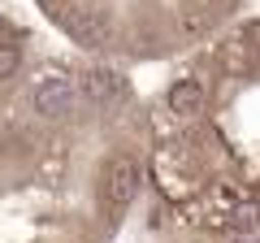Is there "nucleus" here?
Segmentation results:
<instances>
[{"label": "nucleus", "instance_id": "f257e3e1", "mask_svg": "<svg viewBox=\"0 0 260 243\" xmlns=\"http://www.w3.org/2000/svg\"><path fill=\"white\" fill-rule=\"evenodd\" d=\"M143 200L130 70L39 61L0 117V243H117Z\"/></svg>", "mask_w": 260, "mask_h": 243}, {"label": "nucleus", "instance_id": "f03ea898", "mask_svg": "<svg viewBox=\"0 0 260 243\" xmlns=\"http://www.w3.org/2000/svg\"><path fill=\"white\" fill-rule=\"evenodd\" d=\"M143 200L156 230L260 239V13L143 96Z\"/></svg>", "mask_w": 260, "mask_h": 243}, {"label": "nucleus", "instance_id": "20e7f679", "mask_svg": "<svg viewBox=\"0 0 260 243\" xmlns=\"http://www.w3.org/2000/svg\"><path fill=\"white\" fill-rule=\"evenodd\" d=\"M39 56V39L18 13L0 9V117L9 113V104L18 100V92L26 87V78L35 74Z\"/></svg>", "mask_w": 260, "mask_h": 243}, {"label": "nucleus", "instance_id": "39448f33", "mask_svg": "<svg viewBox=\"0 0 260 243\" xmlns=\"http://www.w3.org/2000/svg\"><path fill=\"white\" fill-rule=\"evenodd\" d=\"M152 243H217V239H200V234H182V230H156Z\"/></svg>", "mask_w": 260, "mask_h": 243}, {"label": "nucleus", "instance_id": "7ed1b4c3", "mask_svg": "<svg viewBox=\"0 0 260 243\" xmlns=\"http://www.w3.org/2000/svg\"><path fill=\"white\" fill-rule=\"evenodd\" d=\"M251 0H35L44 22L83 61L113 70L160 66L200 52Z\"/></svg>", "mask_w": 260, "mask_h": 243}]
</instances>
